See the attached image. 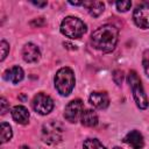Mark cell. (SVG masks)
Here are the masks:
<instances>
[{
    "mask_svg": "<svg viewBox=\"0 0 149 149\" xmlns=\"http://www.w3.org/2000/svg\"><path fill=\"white\" fill-rule=\"evenodd\" d=\"M119 38V30L114 24H104L97 28L91 35L92 45L102 51L111 52L115 49Z\"/></svg>",
    "mask_w": 149,
    "mask_h": 149,
    "instance_id": "6da1fadb",
    "label": "cell"
},
{
    "mask_svg": "<svg viewBox=\"0 0 149 149\" xmlns=\"http://www.w3.org/2000/svg\"><path fill=\"white\" fill-rule=\"evenodd\" d=\"M54 83H55V87H56L57 92L61 95H63V97L69 95L72 92V90L74 87V83H76L74 73H73L72 69H70L68 66L61 68L55 74Z\"/></svg>",
    "mask_w": 149,
    "mask_h": 149,
    "instance_id": "7a4b0ae2",
    "label": "cell"
},
{
    "mask_svg": "<svg viewBox=\"0 0 149 149\" xmlns=\"http://www.w3.org/2000/svg\"><path fill=\"white\" fill-rule=\"evenodd\" d=\"M86 24L76 16H68L61 23V33L72 40L81 37L86 33Z\"/></svg>",
    "mask_w": 149,
    "mask_h": 149,
    "instance_id": "3957f363",
    "label": "cell"
},
{
    "mask_svg": "<svg viewBox=\"0 0 149 149\" xmlns=\"http://www.w3.org/2000/svg\"><path fill=\"white\" fill-rule=\"evenodd\" d=\"M127 80H128L129 86L132 87L133 97H134V100H135L137 107L141 108V109H146L149 106V101H148V97H147V94L143 90L140 77L137 76V73L134 70H132L128 73Z\"/></svg>",
    "mask_w": 149,
    "mask_h": 149,
    "instance_id": "277c9868",
    "label": "cell"
},
{
    "mask_svg": "<svg viewBox=\"0 0 149 149\" xmlns=\"http://www.w3.org/2000/svg\"><path fill=\"white\" fill-rule=\"evenodd\" d=\"M63 139V128L56 121L45 123L42 128V140L48 144H57Z\"/></svg>",
    "mask_w": 149,
    "mask_h": 149,
    "instance_id": "5b68a950",
    "label": "cell"
},
{
    "mask_svg": "<svg viewBox=\"0 0 149 149\" xmlns=\"http://www.w3.org/2000/svg\"><path fill=\"white\" fill-rule=\"evenodd\" d=\"M31 106H33V109L36 113H38L41 115H47L52 111L54 101L48 94H45L43 92H40L33 98Z\"/></svg>",
    "mask_w": 149,
    "mask_h": 149,
    "instance_id": "8992f818",
    "label": "cell"
},
{
    "mask_svg": "<svg viewBox=\"0 0 149 149\" xmlns=\"http://www.w3.org/2000/svg\"><path fill=\"white\" fill-rule=\"evenodd\" d=\"M84 108V104L80 99H74L72 101H70L64 109V118L66 121L71 122V123H76L83 113Z\"/></svg>",
    "mask_w": 149,
    "mask_h": 149,
    "instance_id": "52a82bcc",
    "label": "cell"
},
{
    "mask_svg": "<svg viewBox=\"0 0 149 149\" xmlns=\"http://www.w3.org/2000/svg\"><path fill=\"white\" fill-rule=\"evenodd\" d=\"M133 20L137 27L142 29L149 28V2H142L134 9Z\"/></svg>",
    "mask_w": 149,
    "mask_h": 149,
    "instance_id": "ba28073f",
    "label": "cell"
},
{
    "mask_svg": "<svg viewBox=\"0 0 149 149\" xmlns=\"http://www.w3.org/2000/svg\"><path fill=\"white\" fill-rule=\"evenodd\" d=\"M22 57L27 63H35L41 57V51L38 47L34 43H27L22 48Z\"/></svg>",
    "mask_w": 149,
    "mask_h": 149,
    "instance_id": "9c48e42d",
    "label": "cell"
},
{
    "mask_svg": "<svg viewBox=\"0 0 149 149\" xmlns=\"http://www.w3.org/2000/svg\"><path fill=\"white\" fill-rule=\"evenodd\" d=\"M90 102L98 109H105L109 105V98L106 92H92L90 94Z\"/></svg>",
    "mask_w": 149,
    "mask_h": 149,
    "instance_id": "30bf717a",
    "label": "cell"
},
{
    "mask_svg": "<svg viewBox=\"0 0 149 149\" xmlns=\"http://www.w3.org/2000/svg\"><path fill=\"white\" fill-rule=\"evenodd\" d=\"M123 141L133 149H142L144 146L143 135L137 130H130L123 139Z\"/></svg>",
    "mask_w": 149,
    "mask_h": 149,
    "instance_id": "8fae6325",
    "label": "cell"
},
{
    "mask_svg": "<svg viewBox=\"0 0 149 149\" xmlns=\"http://www.w3.org/2000/svg\"><path fill=\"white\" fill-rule=\"evenodd\" d=\"M12 118H13V120H14L16 123L27 125L28 121H29L30 114H29L28 109H27L24 106L17 105V106H14V107L12 108Z\"/></svg>",
    "mask_w": 149,
    "mask_h": 149,
    "instance_id": "7c38bea8",
    "label": "cell"
},
{
    "mask_svg": "<svg viewBox=\"0 0 149 149\" xmlns=\"http://www.w3.org/2000/svg\"><path fill=\"white\" fill-rule=\"evenodd\" d=\"M23 77H24V72H23L22 68L19 65L12 66L10 69H7L3 72V78L7 81H10L13 84H17L19 81H21L23 79Z\"/></svg>",
    "mask_w": 149,
    "mask_h": 149,
    "instance_id": "4fadbf2b",
    "label": "cell"
},
{
    "mask_svg": "<svg viewBox=\"0 0 149 149\" xmlns=\"http://www.w3.org/2000/svg\"><path fill=\"white\" fill-rule=\"evenodd\" d=\"M80 121H81V125L83 126H86V127H94L98 125V115L92 109H85L81 113V116H80Z\"/></svg>",
    "mask_w": 149,
    "mask_h": 149,
    "instance_id": "5bb4252c",
    "label": "cell"
},
{
    "mask_svg": "<svg viewBox=\"0 0 149 149\" xmlns=\"http://www.w3.org/2000/svg\"><path fill=\"white\" fill-rule=\"evenodd\" d=\"M83 6H84V7L87 9V12H88L92 16H94V17L99 16V15L104 12V8H105V5H104L102 1H85V2L83 3Z\"/></svg>",
    "mask_w": 149,
    "mask_h": 149,
    "instance_id": "9a60e30c",
    "label": "cell"
},
{
    "mask_svg": "<svg viewBox=\"0 0 149 149\" xmlns=\"http://www.w3.org/2000/svg\"><path fill=\"white\" fill-rule=\"evenodd\" d=\"M0 134H1V143H6L8 142L12 136H13V132H12V127L6 123V122H1L0 126Z\"/></svg>",
    "mask_w": 149,
    "mask_h": 149,
    "instance_id": "2e32d148",
    "label": "cell"
},
{
    "mask_svg": "<svg viewBox=\"0 0 149 149\" xmlns=\"http://www.w3.org/2000/svg\"><path fill=\"white\" fill-rule=\"evenodd\" d=\"M84 149H107L98 139H87L83 143Z\"/></svg>",
    "mask_w": 149,
    "mask_h": 149,
    "instance_id": "e0dca14e",
    "label": "cell"
},
{
    "mask_svg": "<svg viewBox=\"0 0 149 149\" xmlns=\"http://www.w3.org/2000/svg\"><path fill=\"white\" fill-rule=\"evenodd\" d=\"M115 6L119 12H127L132 7V2L128 0L127 1H118V2H115Z\"/></svg>",
    "mask_w": 149,
    "mask_h": 149,
    "instance_id": "ac0fdd59",
    "label": "cell"
},
{
    "mask_svg": "<svg viewBox=\"0 0 149 149\" xmlns=\"http://www.w3.org/2000/svg\"><path fill=\"white\" fill-rule=\"evenodd\" d=\"M142 64H143V69H144L146 74L149 77V49H147V50L143 52Z\"/></svg>",
    "mask_w": 149,
    "mask_h": 149,
    "instance_id": "d6986e66",
    "label": "cell"
},
{
    "mask_svg": "<svg viewBox=\"0 0 149 149\" xmlns=\"http://www.w3.org/2000/svg\"><path fill=\"white\" fill-rule=\"evenodd\" d=\"M0 49H1V57H0V61H3L8 52H9V44L6 42V41H1L0 42Z\"/></svg>",
    "mask_w": 149,
    "mask_h": 149,
    "instance_id": "ffe728a7",
    "label": "cell"
},
{
    "mask_svg": "<svg viewBox=\"0 0 149 149\" xmlns=\"http://www.w3.org/2000/svg\"><path fill=\"white\" fill-rule=\"evenodd\" d=\"M113 80L115 81L116 85H121L123 80V72L121 70H115L113 72Z\"/></svg>",
    "mask_w": 149,
    "mask_h": 149,
    "instance_id": "44dd1931",
    "label": "cell"
},
{
    "mask_svg": "<svg viewBox=\"0 0 149 149\" xmlns=\"http://www.w3.org/2000/svg\"><path fill=\"white\" fill-rule=\"evenodd\" d=\"M0 113L1 114H5L6 112H7V109L9 108V104L7 102V100L3 98V97H1V99H0Z\"/></svg>",
    "mask_w": 149,
    "mask_h": 149,
    "instance_id": "7402d4cb",
    "label": "cell"
},
{
    "mask_svg": "<svg viewBox=\"0 0 149 149\" xmlns=\"http://www.w3.org/2000/svg\"><path fill=\"white\" fill-rule=\"evenodd\" d=\"M31 3H33V5H35V6H37V7H45V6H47V2H45V1H43V2L31 1Z\"/></svg>",
    "mask_w": 149,
    "mask_h": 149,
    "instance_id": "603a6c76",
    "label": "cell"
},
{
    "mask_svg": "<svg viewBox=\"0 0 149 149\" xmlns=\"http://www.w3.org/2000/svg\"><path fill=\"white\" fill-rule=\"evenodd\" d=\"M70 3L71 5H74V6H79V5H83L84 2L83 1H74V2L73 1H70Z\"/></svg>",
    "mask_w": 149,
    "mask_h": 149,
    "instance_id": "cb8c5ba5",
    "label": "cell"
},
{
    "mask_svg": "<svg viewBox=\"0 0 149 149\" xmlns=\"http://www.w3.org/2000/svg\"><path fill=\"white\" fill-rule=\"evenodd\" d=\"M21 149H29V148H28L27 146H22V147H21Z\"/></svg>",
    "mask_w": 149,
    "mask_h": 149,
    "instance_id": "d4e9b609",
    "label": "cell"
},
{
    "mask_svg": "<svg viewBox=\"0 0 149 149\" xmlns=\"http://www.w3.org/2000/svg\"><path fill=\"white\" fill-rule=\"evenodd\" d=\"M114 149H121V148H119V147H115V148H114Z\"/></svg>",
    "mask_w": 149,
    "mask_h": 149,
    "instance_id": "484cf974",
    "label": "cell"
}]
</instances>
